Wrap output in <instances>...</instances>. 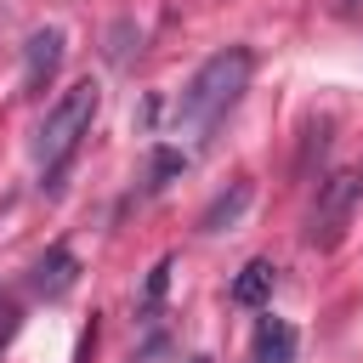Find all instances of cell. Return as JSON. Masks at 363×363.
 Listing matches in <instances>:
<instances>
[{"label": "cell", "mask_w": 363, "mask_h": 363, "mask_svg": "<svg viewBox=\"0 0 363 363\" xmlns=\"http://www.w3.org/2000/svg\"><path fill=\"white\" fill-rule=\"evenodd\" d=\"M250 74H255V57H250V45H227V51L204 57V62L193 68V79L182 85L176 108H170L176 130L210 136V130H216V125H221V119L238 108V96L250 91Z\"/></svg>", "instance_id": "obj_1"}, {"label": "cell", "mask_w": 363, "mask_h": 363, "mask_svg": "<svg viewBox=\"0 0 363 363\" xmlns=\"http://www.w3.org/2000/svg\"><path fill=\"white\" fill-rule=\"evenodd\" d=\"M96 108H102L96 79H74V85L45 108V119H40V130H34V159H40V170H45V187H57V176L68 170V159H74L79 142L91 136Z\"/></svg>", "instance_id": "obj_2"}, {"label": "cell", "mask_w": 363, "mask_h": 363, "mask_svg": "<svg viewBox=\"0 0 363 363\" xmlns=\"http://www.w3.org/2000/svg\"><path fill=\"white\" fill-rule=\"evenodd\" d=\"M357 199H363V176H357V170H335V176L318 187V199H312L306 244H312V250H335L340 233H346V221H352V210H357Z\"/></svg>", "instance_id": "obj_3"}, {"label": "cell", "mask_w": 363, "mask_h": 363, "mask_svg": "<svg viewBox=\"0 0 363 363\" xmlns=\"http://www.w3.org/2000/svg\"><path fill=\"white\" fill-rule=\"evenodd\" d=\"M74 284H79V255H74L68 244H51V250L28 267V289H34L40 301H62Z\"/></svg>", "instance_id": "obj_4"}, {"label": "cell", "mask_w": 363, "mask_h": 363, "mask_svg": "<svg viewBox=\"0 0 363 363\" xmlns=\"http://www.w3.org/2000/svg\"><path fill=\"white\" fill-rule=\"evenodd\" d=\"M57 62H62V28H34L28 45H23V91L40 96V91L51 85Z\"/></svg>", "instance_id": "obj_5"}, {"label": "cell", "mask_w": 363, "mask_h": 363, "mask_svg": "<svg viewBox=\"0 0 363 363\" xmlns=\"http://www.w3.org/2000/svg\"><path fill=\"white\" fill-rule=\"evenodd\" d=\"M250 199H255V182H244V176H238L227 193H216V199L204 204V216H199V233H227V227H233V221L250 210Z\"/></svg>", "instance_id": "obj_6"}, {"label": "cell", "mask_w": 363, "mask_h": 363, "mask_svg": "<svg viewBox=\"0 0 363 363\" xmlns=\"http://www.w3.org/2000/svg\"><path fill=\"white\" fill-rule=\"evenodd\" d=\"M272 284H278V267L272 261H244L238 278H233V306H267L272 301Z\"/></svg>", "instance_id": "obj_7"}, {"label": "cell", "mask_w": 363, "mask_h": 363, "mask_svg": "<svg viewBox=\"0 0 363 363\" xmlns=\"http://www.w3.org/2000/svg\"><path fill=\"white\" fill-rule=\"evenodd\" d=\"M255 363H295V329L284 318L255 323Z\"/></svg>", "instance_id": "obj_8"}, {"label": "cell", "mask_w": 363, "mask_h": 363, "mask_svg": "<svg viewBox=\"0 0 363 363\" xmlns=\"http://www.w3.org/2000/svg\"><path fill=\"white\" fill-rule=\"evenodd\" d=\"M182 170H187V153H176V147H153V153H147V182H142V193H164Z\"/></svg>", "instance_id": "obj_9"}, {"label": "cell", "mask_w": 363, "mask_h": 363, "mask_svg": "<svg viewBox=\"0 0 363 363\" xmlns=\"http://www.w3.org/2000/svg\"><path fill=\"white\" fill-rule=\"evenodd\" d=\"M164 284H170V255H164V261H159V267L147 272V289H142V312H153V306H159V295H164Z\"/></svg>", "instance_id": "obj_10"}, {"label": "cell", "mask_w": 363, "mask_h": 363, "mask_svg": "<svg viewBox=\"0 0 363 363\" xmlns=\"http://www.w3.org/2000/svg\"><path fill=\"white\" fill-rule=\"evenodd\" d=\"M130 40H142L130 23H113V34H108V57L113 62H130Z\"/></svg>", "instance_id": "obj_11"}, {"label": "cell", "mask_w": 363, "mask_h": 363, "mask_svg": "<svg viewBox=\"0 0 363 363\" xmlns=\"http://www.w3.org/2000/svg\"><path fill=\"white\" fill-rule=\"evenodd\" d=\"M11 335H17V306H11V301H0V352L11 346Z\"/></svg>", "instance_id": "obj_12"}, {"label": "cell", "mask_w": 363, "mask_h": 363, "mask_svg": "<svg viewBox=\"0 0 363 363\" xmlns=\"http://www.w3.org/2000/svg\"><path fill=\"white\" fill-rule=\"evenodd\" d=\"M187 363H210V357H187Z\"/></svg>", "instance_id": "obj_13"}]
</instances>
